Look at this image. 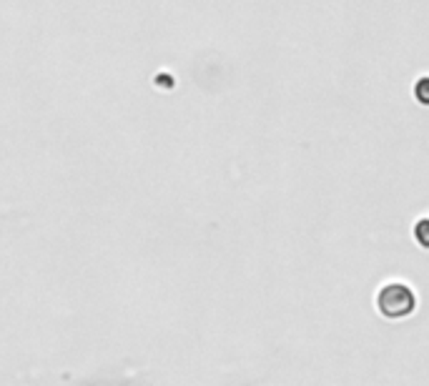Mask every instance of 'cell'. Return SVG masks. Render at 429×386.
I'll return each mask as SVG.
<instances>
[{
	"label": "cell",
	"instance_id": "obj_1",
	"mask_svg": "<svg viewBox=\"0 0 429 386\" xmlns=\"http://www.w3.org/2000/svg\"><path fill=\"white\" fill-rule=\"evenodd\" d=\"M414 291L407 283H387L376 296V306L387 319H402L414 311Z\"/></svg>",
	"mask_w": 429,
	"mask_h": 386
},
{
	"label": "cell",
	"instance_id": "obj_2",
	"mask_svg": "<svg viewBox=\"0 0 429 386\" xmlns=\"http://www.w3.org/2000/svg\"><path fill=\"white\" fill-rule=\"evenodd\" d=\"M414 236L417 241L422 243L424 249H429V218H424V221H419L414 226Z\"/></svg>",
	"mask_w": 429,
	"mask_h": 386
},
{
	"label": "cell",
	"instance_id": "obj_3",
	"mask_svg": "<svg viewBox=\"0 0 429 386\" xmlns=\"http://www.w3.org/2000/svg\"><path fill=\"white\" fill-rule=\"evenodd\" d=\"M414 96H417V100H419V103H427L429 105V78H422L419 83H417Z\"/></svg>",
	"mask_w": 429,
	"mask_h": 386
}]
</instances>
